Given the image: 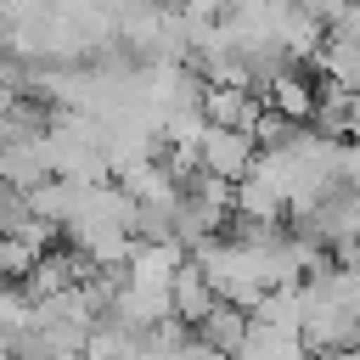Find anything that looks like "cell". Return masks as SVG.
Here are the masks:
<instances>
[{"instance_id":"obj_1","label":"cell","mask_w":360,"mask_h":360,"mask_svg":"<svg viewBox=\"0 0 360 360\" xmlns=\"http://www.w3.org/2000/svg\"><path fill=\"white\" fill-rule=\"evenodd\" d=\"M253 135L248 129H219V124H202V135H197V169H208V174H219V180H242L248 174V163H253Z\"/></svg>"},{"instance_id":"obj_2","label":"cell","mask_w":360,"mask_h":360,"mask_svg":"<svg viewBox=\"0 0 360 360\" xmlns=\"http://www.w3.org/2000/svg\"><path fill=\"white\" fill-rule=\"evenodd\" d=\"M259 107H264V101H259L248 84H202V90H197L202 124H219V129H253Z\"/></svg>"},{"instance_id":"obj_3","label":"cell","mask_w":360,"mask_h":360,"mask_svg":"<svg viewBox=\"0 0 360 360\" xmlns=\"http://www.w3.org/2000/svg\"><path fill=\"white\" fill-rule=\"evenodd\" d=\"M214 304H219V292L208 287L202 264H197V259H180V264H174V276H169V315H174L180 326H197Z\"/></svg>"},{"instance_id":"obj_4","label":"cell","mask_w":360,"mask_h":360,"mask_svg":"<svg viewBox=\"0 0 360 360\" xmlns=\"http://www.w3.org/2000/svg\"><path fill=\"white\" fill-rule=\"evenodd\" d=\"M259 101H264L270 112L292 118V124H309V112H315V79H309L304 68H287V73H276V79L259 90Z\"/></svg>"},{"instance_id":"obj_5","label":"cell","mask_w":360,"mask_h":360,"mask_svg":"<svg viewBox=\"0 0 360 360\" xmlns=\"http://www.w3.org/2000/svg\"><path fill=\"white\" fill-rule=\"evenodd\" d=\"M191 338H197V343H208L219 360H236V349H242V338H248V309L219 298V304L191 326Z\"/></svg>"},{"instance_id":"obj_6","label":"cell","mask_w":360,"mask_h":360,"mask_svg":"<svg viewBox=\"0 0 360 360\" xmlns=\"http://www.w3.org/2000/svg\"><path fill=\"white\" fill-rule=\"evenodd\" d=\"M236 360H309L304 338L292 326H264V321H248V338L236 349Z\"/></svg>"},{"instance_id":"obj_7","label":"cell","mask_w":360,"mask_h":360,"mask_svg":"<svg viewBox=\"0 0 360 360\" xmlns=\"http://www.w3.org/2000/svg\"><path fill=\"white\" fill-rule=\"evenodd\" d=\"M298 11H304L309 22H321V28H332V17L343 11V0H298Z\"/></svg>"}]
</instances>
